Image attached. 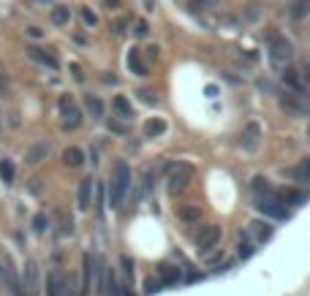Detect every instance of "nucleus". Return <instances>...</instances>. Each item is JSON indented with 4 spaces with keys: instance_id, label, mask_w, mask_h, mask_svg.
<instances>
[{
    "instance_id": "4468645a",
    "label": "nucleus",
    "mask_w": 310,
    "mask_h": 296,
    "mask_svg": "<svg viewBox=\"0 0 310 296\" xmlns=\"http://www.w3.org/2000/svg\"><path fill=\"white\" fill-rule=\"evenodd\" d=\"M93 190H95V185H93L90 177L79 182V190H76V204H79V209H90V204H93Z\"/></svg>"
},
{
    "instance_id": "72a5a7b5",
    "label": "nucleus",
    "mask_w": 310,
    "mask_h": 296,
    "mask_svg": "<svg viewBox=\"0 0 310 296\" xmlns=\"http://www.w3.org/2000/svg\"><path fill=\"white\" fill-rule=\"evenodd\" d=\"M82 19H85V25H90V27H93V25H98V17H95V11H90L87 6L82 8Z\"/></svg>"
},
{
    "instance_id": "9b49d317",
    "label": "nucleus",
    "mask_w": 310,
    "mask_h": 296,
    "mask_svg": "<svg viewBox=\"0 0 310 296\" xmlns=\"http://www.w3.org/2000/svg\"><path fill=\"white\" fill-rule=\"evenodd\" d=\"M258 144H261V125L258 122H248L240 134V147L245 152H256Z\"/></svg>"
},
{
    "instance_id": "f257e3e1",
    "label": "nucleus",
    "mask_w": 310,
    "mask_h": 296,
    "mask_svg": "<svg viewBox=\"0 0 310 296\" xmlns=\"http://www.w3.org/2000/svg\"><path fill=\"white\" fill-rule=\"evenodd\" d=\"M267 54H269V63H272V68H286L288 63H291L294 57V47L291 41L286 38V35H281L278 30H269L267 33Z\"/></svg>"
},
{
    "instance_id": "ddd939ff",
    "label": "nucleus",
    "mask_w": 310,
    "mask_h": 296,
    "mask_svg": "<svg viewBox=\"0 0 310 296\" xmlns=\"http://www.w3.org/2000/svg\"><path fill=\"white\" fill-rule=\"evenodd\" d=\"M248 239H253V242H267L269 237H272V226H269L267 220H253L251 226H248V234H245Z\"/></svg>"
},
{
    "instance_id": "393cba45",
    "label": "nucleus",
    "mask_w": 310,
    "mask_h": 296,
    "mask_svg": "<svg viewBox=\"0 0 310 296\" xmlns=\"http://www.w3.org/2000/svg\"><path fill=\"white\" fill-rule=\"evenodd\" d=\"M47 152H49V144H44V141H41V144H35V147H30L28 163H33V166H35V163H41L44 158H47Z\"/></svg>"
},
{
    "instance_id": "7ed1b4c3",
    "label": "nucleus",
    "mask_w": 310,
    "mask_h": 296,
    "mask_svg": "<svg viewBox=\"0 0 310 296\" xmlns=\"http://www.w3.org/2000/svg\"><path fill=\"white\" fill-rule=\"evenodd\" d=\"M57 109H60V125H63V131H76L82 125V111H79V106L74 104L71 95H60Z\"/></svg>"
},
{
    "instance_id": "2f4dec72",
    "label": "nucleus",
    "mask_w": 310,
    "mask_h": 296,
    "mask_svg": "<svg viewBox=\"0 0 310 296\" xmlns=\"http://www.w3.org/2000/svg\"><path fill=\"white\" fill-rule=\"evenodd\" d=\"M134 33L139 35V38H147V33H150V25H147L144 19H136V22H134Z\"/></svg>"
},
{
    "instance_id": "423d86ee",
    "label": "nucleus",
    "mask_w": 310,
    "mask_h": 296,
    "mask_svg": "<svg viewBox=\"0 0 310 296\" xmlns=\"http://www.w3.org/2000/svg\"><path fill=\"white\" fill-rule=\"evenodd\" d=\"M278 193V190H275ZM258 196L256 198V209L261 212L264 217H272V220H283V217H288V209L283 207V201L275 196Z\"/></svg>"
},
{
    "instance_id": "6e6552de",
    "label": "nucleus",
    "mask_w": 310,
    "mask_h": 296,
    "mask_svg": "<svg viewBox=\"0 0 310 296\" xmlns=\"http://www.w3.org/2000/svg\"><path fill=\"white\" fill-rule=\"evenodd\" d=\"M98 274H101V261L93 253H85V258H82V296L90 294V288L95 285Z\"/></svg>"
},
{
    "instance_id": "bb28decb",
    "label": "nucleus",
    "mask_w": 310,
    "mask_h": 296,
    "mask_svg": "<svg viewBox=\"0 0 310 296\" xmlns=\"http://www.w3.org/2000/svg\"><path fill=\"white\" fill-rule=\"evenodd\" d=\"M283 81H286L291 90H302V76H299V71H294V68H286V74H283Z\"/></svg>"
},
{
    "instance_id": "c85d7f7f",
    "label": "nucleus",
    "mask_w": 310,
    "mask_h": 296,
    "mask_svg": "<svg viewBox=\"0 0 310 296\" xmlns=\"http://www.w3.org/2000/svg\"><path fill=\"white\" fill-rule=\"evenodd\" d=\"M0 180L6 182V185H11V182H14V163L6 161V158L0 161Z\"/></svg>"
},
{
    "instance_id": "20e7f679",
    "label": "nucleus",
    "mask_w": 310,
    "mask_h": 296,
    "mask_svg": "<svg viewBox=\"0 0 310 296\" xmlns=\"http://www.w3.org/2000/svg\"><path fill=\"white\" fill-rule=\"evenodd\" d=\"M281 109L286 111L288 117H308L310 114V101H305L302 95H297V90H288V93H281Z\"/></svg>"
},
{
    "instance_id": "f704fd0d",
    "label": "nucleus",
    "mask_w": 310,
    "mask_h": 296,
    "mask_svg": "<svg viewBox=\"0 0 310 296\" xmlns=\"http://www.w3.org/2000/svg\"><path fill=\"white\" fill-rule=\"evenodd\" d=\"M251 253H253V244L248 242V239H245V242H240V258H248Z\"/></svg>"
},
{
    "instance_id": "37998d69",
    "label": "nucleus",
    "mask_w": 310,
    "mask_h": 296,
    "mask_svg": "<svg viewBox=\"0 0 310 296\" xmlns=\"http://www.w3.org/2000/svg\"><path fill=\"white\" fill-rule=\"evenodd\" d=\"M106 6H117V0H104Z\"/></svg>"
},
{
    "instance_id": "a211bd4d",
    "label": "nucleus",
    "mask_w": 310,
    "mask_h": 296,
    "mask_svg": "<svg viewBox=\"0 0 310 296\" xmlns=\"http://www.w3.org/2000/svg\"><path fill=\"white\" fill-rule=\"evenodd\" d=\"M158 274H161V283H164V285L180 283V269L171 267V264H161V267H158Z\"/></svg>"
},
{
    "instance_id": "c756f323",
    "label": "nucleus",
    "mask_w": 310,
    "mask_h": 296,
    "mask_svg": "<svg viewBox=\"0 0 310 296\" xmlns=\"http://www.w3.org/2000/svg\"><path fill=\"white\" fill-rule=\"evenodd\" d=\"M120 267H123L125 283H134V261H131V256H120Z\"/></svg>"
},
{
    "instance_id": "5701e85b",
    "label": "nucleus",
    "mask_w": 310,
    "mask_h": 296,
    "mask_svg": "<svg viewBox=\"0 0 310 296\" xmlns=\"http://www.w3.org/2000/svg\"><path fill=\"white\" fill-rule=\"evenodd\" d=\"M128 68L134 71L136 76H147V65L141 63V54H139V49H131V54H128Z\"/></svg>"
},
{
    "instance_id": "2eb2a0df",
    "label": "nucleus",
    "mask_w": 310,
    "mask_h": 296,
    "mask_svg": "<svg viewBox=\"0 0 310 296\" xmlns=\"http://www.w3.org/2000/svg\"><path fill=\"white\" fill-rule=\"evenodd\" d=\"M28 57L30 60H35V63H41V65H47V68H57V57H55V54L52 52H47V49H38V47H30L28 49Z\"/></svg>"
},
{
    "instance_id": "f03ea898",
    "label": "nucleus",
    "mask_w": 310,
    "mask_h": 296,
    "mask_svg": "<svg viewBox=\"0 0 310 296\" xmlns=\"http://www.w3.org/2000/svg\"><path fill=\"white\" fill-rule=\"evenodd\" d=\"M131 182H134V174H131L128 163H117L114 171H112V180H109V204L112 207H120V204H123Z\"/></svg>"
},
{
    "instance_id": "c03bdc74",
    "label": "nucleus",
    "mask_w": 310,
    "mask_h": 296,
    "mask_svg": "<svg viewBox=\"0 0 310 296\" xmlns=\"http://www.w3.org/2000/svg\"><path fill=\"white\" fill-rule=\"evenodd\" d=\"M38 3H49V0H38Z\"/></svg>"
},
{
    "instance_id": "58836bf2",
    "label": "nucleus",
    "mask_w": 310,
    "mask_h": 296,
    "mask_svg": "<svg viewBox=\"0 0 310 296\" xmlns=\"http://www.w3.org/2000/svg\"><path fill=\"white\" fill-rule=\"evenodd\" d=\"M28 35L30 38H44V30L41 27H28Z\"/></svg>"
},
{
    "instance_id": "a19ab883",
    "label": "nucleus",
    "mask_w": 310,
    "mask_h": 296,
    "mask_svg": "<svg viewBox=\"0 0 310 296\" xmlns=\"http://www.w3.org/2000/svg\"><path fill=\"white\" fill-rule=\"evenodd\" d=\"M302 79H305V81H308V84H310V63H308V65H305V68H302Z\"/></svg>"
},
{
    "instance_id": "412c9836",
    "label": "nucleus",
    "mask_w": 310,
    "mask_h": 296,
    "mask_svg": "<svg viewBox=\"0 0 310 296\" xmlns=\"http://www.w3.org/2000/svg\"><path fill=\"white\" fill-rule=\"evenodd\" d=\"M49 19H52V25H57V27H65V25L71 22V8L68 6H55Z\"/></svg>"
},
{
    "instance_id": "ea45409f",
    "label": "nucleus",
    "mask_w": 310,
    "mask_h": 296,
    "mask_svg": "<svg viewBox=\"0 0 310 296\" xmlns=\"http://www.w3.org/2000/svg\"><path fill=\"white\" fill-rule=\"evenodd\" d=\"M123 27H125V19H117V22H114V33H117V35H120V33H125Z\"/></svg>"
},
{
    "instance_id": "c9c22d12",
    "label": "nucleus",
    "mask_w": 310,
    "mask_h": 296,
    "mask_svg": "<svg viewBox=\"0 0 310 296\" xmlns=\"http://www.w3.org/2000/svg\"><path fill=\"white\" fill-rule=\"evenodd\" d=\"M33 228H35V231H44V228H47V217H44V215H35L33 217Z\"/></svg>"
},
{
    "instance_id": "0eeeda50",
    "label": "nucleus",
    "mask_w": 310,
    "mask_h": 296,
    "mask_svg": "<svg viewBox=\"0 0 310 296\" xmlns=\"http://www.w3.org/2000/svg\"><path fill=\"white\" fill-rule=\"evenodd\" d=\"M0 285L11 296H22V280H19L17 269H14V264L8 258H0Z\"/></svg>"
},
{
    "instance_id": "9d476101",
    "label": "nucleus",
    "mask_w": 310,
    "mask_h": 296,
    "mask_svg": "<svg viewBox=\"0 0 310 296\" xmlns=\"http://www.w3.org/2000/svg\"><path fill=\"white\" fill-rule=\"evenodd\" d=\"M38 264L33 258L25 261V272H22V296H38Z\"/></svg>"
},
{
    "instance_id": "e433bc0d",
    "label": "nucleus",
    "mask_w": 310,
    "mask_h": 296,
    "mask_svg": "<svg viewBox=\"0 0 310 296\" xmlns=\"http://www.w3.org/2000/svg\"><path fill=\"white\" fill-rule=\"evenodd\" d=\"M71 76H74V79H76V81H82V79H85L82 68H79V65H76V63H71Z\"/></svg>"
},
{
    "instance_id": "7c9ffc66",
    "label": "nucleus",
    "mask_w": 310,
    "mask_h": 296,
    "mask_svg": "<svg viewBox=\"0 0 310 296\" xmlns=\"http://www.w3.org/2000/svg\"><path fill=\"white\" fill-rule=\"evenodd\" d=\"M310 14V0H294V17H305Z\"/></svg>"
},
{
    "instance_id": "473e14b6",
    "label": "nucleus",
    "mask_w": 310,
    "mask_h": 296,
    "mask_svg": "<svg viewBox=\"0 0 310 296\" xmlns=\"http://www.w3.org/2000/svg\"><path fill=\"white\" fill-rule=\"evenodd\" d=\"M136 95H139V98L141 101H144V104H158V95H155V93H152V90H136Z\"/></svg>"
},
{
    "instance_id": "dca6fc26",
    "label": "nucleus",
    "mask_w": 310,
    "mask_h": 296,
    "mask_svg": "<svg viewBox=\"0 0 310 296\" xmlns=\"http://www.w3.org/2000/svg\"><path fill=\"white\" fill-rule=\"evenodd\" d=\"M166 134V122L161 120V117H150V120L144 122V136L147 139H158V136Z\"/></svg>"
},
{
    "instance_id": "4be33fe9",
    "label": "nucleus",
    "mask_w": 310,
    "mask_h": 296,
    "mask_svg": "<svg viewBox=\"0 0 310 296\" xmlns=\"http://www.w3.org/2000/svg\"><path fill=\"white\" fill-rule=\"evenodd\" d=\"M85 109H87V114L93 117V120H101V117H104V104H101L95 95H85Z\"/></svg>"
},
{
    "instance_id": "aec40b11",
    "label": "nucleus",
    "mask_w": 310,
    "mask_h": 296,
    "mask_svg": "<svg viewBox=\"0 0 310 296\" xmlns=\"http://www.w3.org/2000/svg\"><path fill=\"white\" fill-rule=\"evenodd\" d=\"M275 196L281 198L283 204H291V207H299V204L308 201V193H302V190H281V193H275Z\"/></svg>"
},
{
    "instance_id": "a878e982",
    "label": "nucleus",
    "mask_w": 310,
    "mask_h": 296,
    "mask_svg": "<svg viewBox=\"0 0 310 296\" xmlns=\"http://www.w3.org/2000/svg\"><path fill=\"white\" fill-rule=\"evenodd\" d=\"M177 215H180V220H185V223H196L201 217V212H199V207H180L177 209Z\"/></svg>"
},
{
    "instance_id": "79ce46f5",
    "label": "nucleus",
    "mask_w": 310,
    "mask_h": 296,
    "mask_svg": "<svg viewBox=\"0 0 310 296\" xmlns=\"http://www.w3.org/2000/svg\"><path fill=\"white\" fill-rule=\"evenodd\" d=\"M147 54H150V57H155V60H158V47H147Z\"/></svg>"
},
{
    "instance_id": "1a4fd4ad",
    "label": "nucleus",
    "mask_w": 310,
    "mask_h": 296,
    "mask_svg": "<svg viewBox=\"0 0 310 296\" xmlns=\"http://www.w3.org/2000/svg\"><path fill=\"white\" fill-rule=\"evenodd\" d=\"M221 242V226H201L196 234V253H210L215 244Z\"/></svg>"
},
{
    "instance_id": "f3484780",
    "label": "nucleus",
    "mask_w": 310,
    "mask_h": 296,
    "mask_svg": "<svg viewBox=\"0 0 310 296\" xmlns=\"http://www.w3.org/2000/svg\"><path fill=\"white\" fill-rule=\"evenodd\" d=\"M63 163L71 168H79L85 163V152L79 150V147H65L63 150Z\"/></svg>"
},
{
    "instance_id": "f8f14e48",
    "label": "nucleus",
    "mask_w": 310,
    "mask_h": 296,
    "mask_svg": "<svg viewBox=\"0 0 310 296\" xmlns=\"http://www.w3.org/2000/svg\"><path fill=\"white\" fill-rule=\"evenodd\" d=\"M47 296H68L65 294V277L60 269H52L47 277Z\"/></svg>"
},
{
    "instance_id": "b1692460",
    "label": "nucleus",
    "mask_w": 310,
    "mask_h": 296,
    "mask_svg": "<svg viewBox=\"0 0 310 296\" xmlns=\"http://www.w3.org/2000/svg\"><path fill=\"white\" fill-rule=\"evenodd\" d=\"M288 177H294V180H299V182H310V158L308 161H302L297 168H291Z\"/></svg>"
},
{
    "instance_id": "cd10ccee",
    "label": "nucleus",
    "mask_w": 310,
    "mask_h": 296,
    "mask_svg": "<svg viewBox=\"0 0 310 296\" xmlns=\"http://www.w3.org/2000/svg\"><path fill=\"white\" fill-rule=\"evenodd\" d=\"M253 190H256L258 196H272V193H275V188L269 185V180H264V177H256V180H253Z\"/></svg>"
},
{
    "instance_id": "6ab92c4d",
    "label": "nucleus",
    "mask_w": 310,
    "mask_h": 296,
    "mask_svg": "<svg viewBox=\"0 0 310 296\" xmlns=\"http://www.w3.org/2000/svg\"><path fill=\"white\" fill-rule=\"evenodd\" d=\"M112 109L117 111L123 120H131V117H134V106L128 104V98H125V95H114V101H112Z\"/></svg>"
},
{
    "instance_id": "4c0bfd02",
    "label": "nucleus",
    "mask_w": 310,
    "mask_h": 296,
    "mask_svg": "<svg viewBox=\"0 0 310 296\" xmlns=\"http://www.w3.org/2000/svg\"><path fill=\"white\" fill-rule=\"evenodd\" d=\"M158 288H161V283H158V280H152V277L147 280V294H155Z\"/></svg>"
},
{
    "instance_id": "39448f33",
    "label": "nucleus",
    "mask_w": 310,
    "mask_h": 296,
    "mask_svg": "<svg viewBox=\"0 0 310 296\" xmlns=\"http://www.w3.org/2000/svg\"><path fill=\"white\" fill-rule=\"evenodd\" d=\"M191 180H193V166L191 163H174L171 166V171H169V193H182L188 185H191Z\"/></svg>"
}]
</instances>
